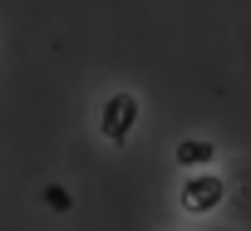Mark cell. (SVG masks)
<instances>
[{"label": "cell", "instance_id": "1", "mask_svg": "<svg viewBox=\"0 0 251 231\" xmlns=\"http://www.w3.org/2000/svg\"><path fill=\"white\" fill-rule=\"evenodd\" d=\"M133 123H138V98L133 93H113L103 103V113H99V133L108 143H123V138L133 133Z\"/></svg>", "mask_w": 251, "mask_h": 231}, {"label": "cell", "instance_id": "2", "mask_svg": "<svg viewBox=\"0 0 251 231\" xmlns=\"http://www.w3.org/2000/svg\"><path fill=\"white\" fill-rule=\"evenodd\" d=\"M222 202V182L217 177H192L187 187H182V207L187 211H212Z\"/></svg>", "mask_w": 251, "mask_h": 231}, {"label": "cell", "instance_id": "3", "mask_svg": "<svg viewBox=\"0 0 251 231\" xmlns=\"http://www.w3.org/2000/svg\"><path fill=\"white\" fill-rule=\"evenodd\" d=\"M177 162H187V167H202V162H212V143H202V138H187V143L177 148Z\"/></svg>", "mask_w": 251, "mask_h": 231}, {"label": "cell", "instance_id": "4", "mask_svg": "<svg viewBox=\"0 0 251 231\" xmlns=\"http://www.w3.org/2000/svg\"><path fill=\"white\" fill-rule=\"evenodd\" d=\"M45 202H50L54 211H64V207H69V192H64V187H50V192H45Z\"/></svg>", "mask_w": 251, "mask_h": 231}]
</instances>
